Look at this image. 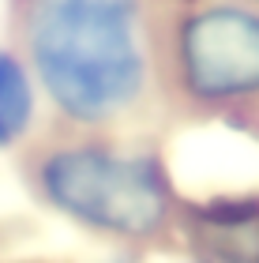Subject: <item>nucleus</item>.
<instances>
[{"label": "nucleus", "instance_id": "1", "mask_svg": "<svg viewBox=\"0 0 259 263\" xmlns=\"http://www.w3.org/2000/svg\"><path fill=\"white\" fill-rule=\"evenodd\" d=\"M30 76L75 124H113L147 94L143 0H27Z\"/></svg>", "mask_w": 259, "mask_h": 263}, {"label": "nucleus", "instance_id": "2", "mask_svg": "<svg viewBox=\"0 0 259 263\" xmlns=\"http://www.w3.org/2000/svg\"><path fill=\"white\" fill-rule=\"evenodd\" d=\"M34 177L38 192L61 214L109 237L147 241L173 218L166 170L139 151H121L109 143H68L42 154Z\"/></svg>", "mask_w": 259, "mask_h": 263}, {"label": "nucleus", "instance_id": "3", "mask_svg": "<svg viewBox=\"0 0 259 263\" xmlns=\"http://www.w3.org/2000/svg\"><path fill=\"white\" fill-rule=\"evenodd\" d=\"M173 79L195 105L259 102V4L218 0L188 11L173 34Z\"/></svg>", "mask_w": 259, "mask_h": 263}, {"label": "nucleus", "instance_id": "4", "mask_svg": "<svg viewBox=\"0 0 259 263\" xmlns=\"http://www.w3.org/2000/svg\"><path fill=\"white\" fill-rule=\"evenodd\" d=\"M181 222L199 263H259V196L188 203Z\"/></svg>", "mask_w": 259, "mask_h": 263}, {"label": "nucleus", "instance_id": "5", "mask_svg": "<svg viewBox=\"0 0 259 263\" xmlns=\"http://www.w3.org/2000/svg\"><path fill=\"white\" fill-rule=\"evenodd\" d=\"M38 98H34V76L15 53L0 49V147H11L27 136L34 121Z\"/></svg>", "mask_w": 259, "mask_h": 263}, {"label": "nucleus", "instance_id": "6", "mask_svg": "<svg viewBox=\"0 0 259 263\" xmlns=\"http://www.w3.org/2000/svg\"><path fill=\"white\" fill-rule=\"evenodd\" d=\"M248 4H259V0H248Z\"/></svg>", "mask_w": 259, "mask_h": 263}]
</instances>
